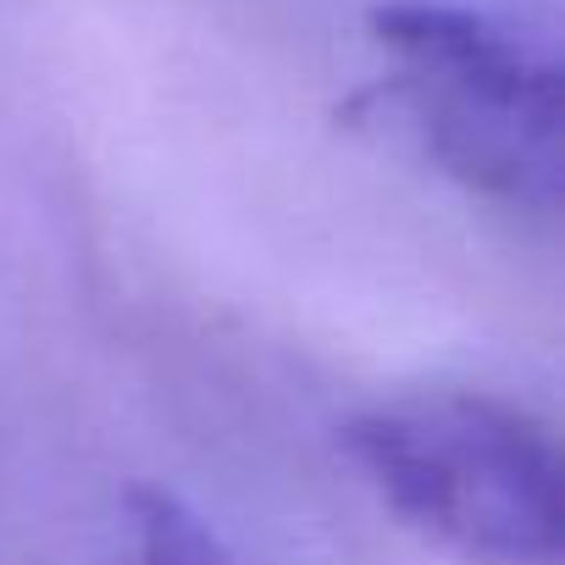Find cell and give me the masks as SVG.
<instances>
[{"label": "cell", "instance_id": "obj_1", "mask_svg": "<svg viewBox=\"0 0 565 565\" xmlns=\"http://www.w3.org/2000/svg\"><path fill=\"white\" fill-rule=\"evenodd\" d=\"M366 34L388 106L444 178L515 211L559 205L565 78L548 29L455 0H383Z\"/></svg>", "mask_w": 565, "mask_h": 565}, {"label": "cell", "instance_id": "obj_2", "mask_svg": "<svg viewBox=\"0 0 565 565\" xmlns=\"http://www.w3.org/2000/svg\"><path fill=\"white\" fill-rule=\"evenodd\" d=\"M366 488L466 565H554L559 449L537 416L493 394H405L344 427Z\"/></svg>", "mask_w": 565, "mask_h": 565}, {"label": "cell", "instance_id": "obj_3", "mask_svg": "<svg viewBox=\"0 0 565 565\" xmlns=\"http://www.w3.org/2000/svg\"><path fill=\"white\" fill-rule=\"evenodd\" d=\"M128 515H134L145 565H227L211 526L167 488H128Z\"/></svg>", "mask_w": 565, "mask_h": 565}]
</instances>
